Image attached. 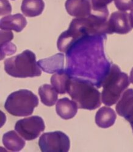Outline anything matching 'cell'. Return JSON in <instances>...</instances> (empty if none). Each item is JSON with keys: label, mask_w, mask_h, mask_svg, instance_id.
Instances as JSON below:
<instances>
[{"label": "cell", "mask_w": 133, "mask_h": 152, "mask_svg": "<svg viewBox=\"0 0 133 152\" xmlns=\"http://www.w3.org/2000/svg\"><path fill=\"white\" fill-rule=\"evenodd\" d=\"M108 34V18L92 13L89 17L73 19L69 29L58 38L57 46L61 53H66L79 40L89 36Z\"/></svg>", "instance_id": "obj_1"}, {"label": "cell", "mask_w": 133, "mask_h": 152, "mask_svg": "<svg viewBox=\"0 0 133 152\" xmlns=\"http://www.w3.org/2000/svg\"><path fill=\"white\" fill-rule=\"evenodd\" d=\"M67 93L79 109L94 110L101 105V94L89 80L72 77Z\"/></svg>", "instance_id": "obj_2"}, {"label": "cell", "mask_w": 133, "mask_h": 152, "mask_svg": "<svg viewBox=\"0 0 133 152\" xmlns=\"http://www.w3.org/2000/svg\"><path fill=\"white\" fill-rule=\"evenodd\" d=\"M129 85L128 74L122 72L117 65H111L102 83V102L109 107L115 104Z\"/></svg>", "instance_id": "obj_3"}, {"label": "cell", "mask_w": 133, "mask_h": 152, "mask_svg": "<svg viewBox=\"0 0 133 152\" xmlns=\"http://www.w3.org/2000/svg\"><path fill=\"white\" fill-rule=\"evenodd\" d=\"M6 72L16 78L39 77L41 69L36 61L35 54L30 50H25L21 54L4 60Z\"/></svg>", "instance_id": "obj_4"}, {"label": "cell", "mask_w": 133, "mask_h": 152, "mask_svg": "<svg viewBox=\"0 0 133 152\" xmlns=\"http://www.w3.org/2000/svg\"><path fill=\"white\" fill-rule=\"evenodd\" d=\"M38 105V99L35 94L28 90H20L7 97L4 108L12 116L26 117L31 115Z\"/></svg>", "instance_id": "obj_5"}, {"label": "cell", "mask_w": 133, "mask_h": 152, "mask_svg": "<svg viewBox=\"0 0 133 152\" xmlns=\"http://www.w3.org/2000/svg\"><path fill=\"white\" fill-rule=\"evenodd\" d=\"M38 145L43 152H67L70 148L69 136L61 131L43 133Z\"/></svg>", "instance_id": "obj_6"}, {"label": "cell", "mask_w": 133, "mask_h": 152, "mask_svg": "<svg viewBox=\"0 0 133 152\" xmlns=\"http://www.w3.org/2000/svg\"><path fill=\"white\" fill-rule=\"evenodd\" d=\"M45 129L43 119L38 116H33L18 121L15 130L26 141L37 138Z\"/></svg>", "instance_id": "obj_7"}, {"label": "cell", "mask_w": 133, "mask_h": 152, "mask_svg": "<svg viewBox=\"0 0 133 152\" xmlns=\"http://www.w3.org/2000/svg\"><path fill=\"white\" fill-rule=\"evenodd\" d=\"M132 29L129 14L126 12H114L111 15L109 20H108L109 34H112L113 33L126 34Z\"/></svg>", "instance_id": "obj_8"}, {"label": "cell", "mask_w": 133, "mask_h": 152, "mask_svg": "<svg viewBox=\"0 0 133 152\" xmlns=\"http://www.w3.org/2000/svg\"><path fill=\"white\" fill-rule=\"evenodd\" d=\"M115 110L119 116L129 122L133 129V89L131 88L123 93L118 101Z\"/></svg>", "instance_id": "obj_9"}, {"label": "cell", "mask_w": 133, "mask_h": 152, "mask_svg": "<svg viewBox=\"0 0 133 152\" xmlns=\"http://www.w3.org/2000/svg\"><path fill=\"white\" fill-rule=\"evenodd\" d=\"M65 7L69 15L77 18L87 17L92 12L91 0H66Z\"/></svg>", "instance_id": "obj_10"}, {"label": "cell", "mask_w": 133, "mask_h": 152, "mask_svg": "<svg viewBox=\"0 0 133 152\" xmlns=\"http://www.w3.org/2000/svg\"><path fill=\"white\" fill-rule=\"evenodd\" d=\"M37 64L44 72L48 74L58 72L64 69V54H56L49 58L39 60Z\"/></svg>", "instance_id": "obj_11"}, {"label": "cell", "mask_w": 133, "mask_h": 152, "mask_svg": "<svg viewBox=\"0 0 133 152\" xmlns=\"http://www.w3.org/2000/svg\"><path fill=\"white\" fill-rule=\"evenodd\" d=\"M27 25V21L21 14L9 15L4 17L0 21V28L6 31H15L20 32Z\"/></svg>", "instance_id": "obj_12"}, {"label": "cell", "mask_w": 133, "mask_h": 152, "mask_svg": "<svg viewBox=\"0 0 133 152\" xmlns=\"http://www.w3.org/2000/svg\"><path fill=\"white\" fill-rule=\"evenodd\" d=\"M78 105L73 100L68 97H64L58 100L56 105V111L62 119L68 120L74 118L78 112Z\"/></svg>", "instance_id": "obj_13"}, {"label": "cell", "mask_w": 133, "mask_h": 152, "mask_svg": "<svg viewBox=\"0 0 133 152\" xmlns=\"http://www.w3.org/2000/svg\"><path fill=\"white\" fill-rule=\"evenodd\" d=\"M116 118V114L113 109L103 107L100 108L96 113L95 123L100 128L108 129L115 124Z\"/></svg>", "instance_id": "obj_14"}, {"label": "cell", "mask_w": 133, "mask_h": 152, "mask_svg": "<svg viewBox=\"0 0 133 152\" xmlns=\"http://www.w3.org/2000/svg\"><path fill=\"white\" fill-rule=\"evenodd\" d=\"M72 77L65 70H62L52 75L50 82L59 94L67 93V89Z\"/></svg>", "instance_id": "obj_15"}, {"label": "cell", "mask_w": 133, "mask_h": 152, "mask_svg": "<svg viewBox=\"0 0 133 152\" xmlns=\"http://www.w3.org/2000/svg\"><path fill=\"white\" fill-rule=\"evenodd\" d=\"M45 8L43 0H23L21 10L28 17H35L41 15Z\"/></svg>", "instance_id": "obj_16"}, {"label": "cell", "mask_w": 133, "mask_h": 152, "mask_svg": "<svg viewBox=\"0 0 133 152\" xmlns=\"http://www.w3.org/2000/svg\"><path fill=\"white\" fill-rule=\"evenodd\" d=\"M15 131H9L3 134V144L8 150L20 151L25 146V141Z\"/></svg>", "instance_id": "obj_17"}, {"label": "cell", "mask_w": 133, "mask_h": 152, "mask_svg": "<svg viewBox=\"0 0 133 152\" xmlns=\"http://www.w3.org/2000/svg\"><path fill=\"white\" fill-rule=\"evenodd\" d=\"M38 94L41 102L48 107L54 105L58 99V93L52 86L44 84L38 88Z\"/></svg>", "instance_id": "obj_18"}, {"label": "cell", "mask_w": 133, "mask_h": 152, "mask_svg": "<svg viewBox=\"0 0 133 152\" xmlns=\"http://www.w3.org/2000/svg\"><path fill=\"white\" fill-rule=\"evenodd\" d=\"M113 0H91L92 12L108 17L109 11L107 6Z\"/></svg>", "instance_id": "obj_19"}, {"label": "cell", "mask_w": 133, "mask_h": 152, "mask_svg": "<svg viewBox=\"0 0 133 152\" xmlns=\"http://www.w3.org/2000/svg\"><path fill=\"white\" fill-rule=\"evenodd\" d=\"M114 3L120 11L126 12L133 9V0H114Z\"/></svg>", "instance_id": "obj_20"}, {"label": "cell", "mask_w": 133, "mask_h": 152, "mask_svg": "<svg viewBox=\"0 0 133 152\" xmlns=\"http://www.w3.org/2000/svg\"><path fill=\"white\" fill-rule=\"evenodd\" d=\"M16 46L10 42L1 45V60H3L6 56H10L14 54L16 51Z\"/></svg>", "instance_id": "obj_21"}, {"label": "cell", "mask_w": 133, "mask_h": 152, "mask_svg": "<svg viewBox=\"0 0 133 152\" xmlns=\"http://www.w3.org/2000/svg\"><path fill=\"white\" fill-rule=\"evenodd\" d=\"M13 38L14 35L11 31L1 29V45L9 42L13 39Z\"/></svg>", "instance_id": "obj_22"}, {"label": "cell", "mask_w": 133, "mask_h": 152, "mask_svg": "<svg viewBox=\"0 0 133 152\" xmlns=\"http://www.w3.org/2000/svg\"><path fill=\"white\" fill-rule=\"evenodd\" d=\"M11 11L12 8L7 0H1V15L9 14Z\"/></svg>", "instance_id": "obj_23"}, {"label": "cell", "mask_w": 133, "mask_h": 152, "mask_svg": "<svg viewBox=\"0 0 133 152\" xmlns=\"http://www.w3.org/2000/svg\"><path fill=\"white\" fill-rule=\"evenodd\" d=\"M129 17H130V22H131V25L132 28H133V9L131 10V12L129 14Z\"/></svg>", "instance_id": "obj_24"}, {"label": "cell", "mask_w": 133, "mask_h": 152, "mask_svg": "<svg viewBox=\"0 0 133 152\" xmlns=\"http://www.w3.org/2000/svg\"><path fill=\"white\" fill-rule=\"evenodd\" d=\"M130 82L133 84V68H132L131 72H130V76H129Z\"/></svg>", "instance_id": "obj_25"}]
</instances>
